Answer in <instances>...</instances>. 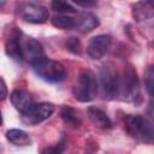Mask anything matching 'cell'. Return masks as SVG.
Instances as JSON below:
<instances>
[{"mask_svg":"<svg viewBox=\"0 0 154 154\" xmlns=\"http://www.w3.org/2000/svg\"><path fill=\"white\" fill-rule=\"evenodd\" d=\"M97 79L93 71L83 70L77 77V82L72 88L75 99L79 102H89L95 99L97 94Z\"/></svg>","mask_w":154,"mask_h":154,"instance_id":"3957f363","label":"cell"},{"mask_svg":"<svg viewBox=\"0 0 154 154\" xmlns=\"http://www.w3.org/2000/svg\"><path fill=\"white\" fill-rule=\"evenodd\" d=\"M10 100L14 106V108L18 109L22 114L29 111L35 103L32 96L26 90L23 89H14L10 95Z\"/></svg>","mask_w":154,"mask_h":154,"instance_id":"8fae6325","label":"cell"},{"mask_svg":"<svg viewBox=\"0 0 154 154\" xmlns=\"http://www.w3.org/2000/svg\"><path fill=\"white\" fill-rule=\"evenodd\" d=\"M111 47V36L106 34L93 36L87 45V54L93 60H99L108 52Z\"/></svg>","mask_w":154,"mask_h":154,"instance_id":"ba28073f","label":"cell"},{"mask_svg":"<svg viewBox=\"0 0 154 154\" xmlns=\"http://www.w3.org/2000/svg\"><path fill=\"white\" fill-rule=\"evenodd\" d=\"M75 4H77L78 6H83V7H90V6H95L96 1H76Z\"/></svg>","mask_w":154,"mask_h":154,"instance_id":"603a6c76","label":"cell"},{"mask_svg":"<svg viewBox=\"0 0 154 154\" xmlns=\"http://www.w3.org/2000/svg\"><path fill=\"white\" fill-rule=\"evenodd\" d=\"M54 105L51 102L34 103V106L22 114V122L26 125H37L48 119L54 113Z\"/></svg>","mask_w":154,"mask_h":154,"instance_id":"52a82bcc","label":"cell"},{"mask_svg":"<svg viewBox=\"0 0 154 154\" xmlns=\"http://www.w3.org/2000/svg\"><path fill=\"white\" fill-rule=\"evenodd\" d=\"M6 138L8 142H11L12 144H14L17 147H26V146H30V143H31L30 136L20 129L8 130L6 132Z\"/></svg>","mask_w":154,"mask_h":154,"instance_id":"5bb4252c","label":"cell"},{"mask_svg":"<svg viewBox=\"0 0 154 154\" xmlns=\"http://www.w3.org/2000/svg\"><path fill=\"white\" fill-rule=\"evenodd\" d=\"M61 150H63V146H57V147H48L46 148L42 154H61Z\"/></svg>","mask_w":154,"mask_h":154,"instance_id":"7402d4cb","label":"cell"},{"mask_svg":"<svg viewBox=\"0 0 154 154\" xmlns=\"http://www.w3.org/2000/svg\"><path fill=\"white\" fill-rule=\"evenodd\" d=\"M32 70L36 73V76L49 83L61 82L66 77V70L64 65L60 61L52 60L48 58H46L37 65L32 66Z\"/></svg>","mask_w":154,"mask_h":154,"instance_id":"277c9868","label":"cell"},{"mask_svg":"<svg viewBox=\"0 0 154 154\" xmlns=\"http://www.w3.org/2000/svg\"><path fill=\"white\" fill-rule=\"evenodd\" d=\"M51 6H52V8H53L54 11H57V12H70V13L76 12L75 7H73L70 2H67V1L55 0V1H52Z\"/></svg>","mask_w":154,"mask_h":154,"instance_id":"ac0fdd59","label":"cell"},{"mask_svg":"<svg viewBox=\"0 0 154 154\" xmlns=\"http://www.w3.org/2000/svg\"><path fill=\"white\" fill-rule=\"evenodd\" d=\"M146 2H138L134 6V17L141 22V20H146L148 18H152V8L146 10L144 8Z\"/></svg>","mask_w":154,"mask_h":154,"instance_id":"e0dca14e","label":"cell"},{"mask_svg":"<svg viewBox=\"0 0 154 154\" xmlns=\"http://www.w3.org/2000/svg\"><path fill=\"white\" fill-rule=\"evenodd\" d=\"M125 129L128 134L141 142L153 143L154 130L153 123L144 116L141 114H129L125 118Z\"/></svg>","mask_w":154,"mask_h":154,"instance_id":"7a4b0ae2","label":"cell"},{"mask_svg":"<svg viewBox=\"0 0 154 154\" xmlns=\"http://www.w3.org/2000/svg\"><path fill=\"white\" fill-rule=\"evenodd\" d=\"M87 113H88L89 119L91 120V123L95 126H97L100 129H111L112 128V125H113L112 120L102 109H100L95 106H90L87 109Z\"/></svg>","mask_w":154,"mask_h":154,"instance_id":"4fadbf2b","label":"cell"},{"mask_svg":"<svg viewBox=\"0 0 154 154\" xmlns=\"http://www.w3.org/2000/svg\"><path fill=\"white\" fill-rule=\"evenodd\" d=\"M99 19L95 14L93 13H89V12H85V13H82L78 18H76V26L75 29L82 34H87V32H90L93 31L95 28L99 26Z\"/></svg>","mask_w":154,"mask_h":154,"instance_id":"7c38bea8","label":"cell"},{"mask_svg":"<svg viewBox=\"0 0 154 154\" xmlns=\"http://www.w3.org/2000/svg\"><path fill=\"white\" fill-rule=\"evenodd\" d=\"M2 125V116H1V113H0V126Z\"/></svg>","mask_w":154,"mask_h":154,"instance_id":"cb8c5ba5","label":"cell"},{"mask_svg":"<svg viewBox=\"0 0 154 154\" xmlns=\"http://www.w3.org/2000/svg\"><path fill=\"white\" fill-rule=\"evenodd\" d=\"M60 117L61 119L72 128H78L82 124V120L78 116V113L70 106H63L60 109Z\"/></svg>","mask_w":154,"mask_h":154,"instance_id":"9a60e30c","label":"cell"},{"mask_svg":"<svg viewBox=\"0 0 154 154\" xmlns=\"http://www.w3.org/2000/svg\"><path fill=\"white\" fill-rule=\"evenodd\" d=\"M65 45H66V49H69L73 54H81L82 46H81V42L77 37H69L66 40Z\"/></svg>","mask_w":154,"mask_h":154,"instance_id":"ffe728a7","label":"cell"},{"mask_svg":"<svg viewBox=\"0 0 154 154\" xmlns=\"http://www.w3.org/2000/svg\"><path fill=\"white\" fill-rule=\"evenodd\" d=\"M8 95V90L6 87V83L4 82V79L0 77V100H5Z\"/></svg>","mask_w":154,"mask_h":154,"instance_id":"44dd1931","label":"cell"},{"mask_svg":"<svg viewBox=\"0 0 154 154\" xmlns=\"http://www.w3.org/2000/svg\"><path fill=\"white\" fill-rule=\"evenodd\" d=\"M20 30L16 26L8 30V35L5 42V52L6 54L14 61H22L24 59L23 47L20 43Z\"/></svg>","mask_w":154,"mask_h":154,"instance_id":"9c48e42d","label":"cell"},{"mask_svg":"<svg viewBox=\"0 0 154 154\" xmlns=\"http://www.w3.org/2000/svg\"><path fill=\"white\" fill-rule=\"evenodd\" d=\"M52 24L53 26L58 29H75L76 26V18L66 14H60V16H54L52 18Z\"/></svg>","mask_w":154,"mask_h":154,"instance_id":"2e32d148","label":"cell"},{"mask_svg":"<svg viewBox=\"0 0 154 154\" xmlns=\"http://www.w3.org/2000/svg\"><path fill=\"white\" fill-rule=\"evenodd\" d=\"M99 77H100V88H101L102 97L108 100L117 99L119 72L111 64H105L100 66Z\"/></svg>","mask_w":154,"mask_h":154,"instance_id":"5b68a950","label":"cell"},{"mask_svg":"<svg viewBox=\"0 0 154 154\" xmlns=\"http://www.w3.org/2000/svg\"><path fill=\"white\" fill-rule=\"evenodd\" d=\"M23 55H24V59L31 65V67L47 58L42 43L32 37H29L26 40L25 46L23 48Z\"/></svg>","mask_w":154,"mask_h":154,"instance_id":"30bf717a","label":"cell"},{"mask_svg":"<svg viewBox=\"0 0 154 154\" xmlns=\"http://www.w3.org/2000/svg\"><path fill=\"white\" fill-rule=\"evenodd\" d=\"M153 79H154L153 65H149L144 72V85H146V89H147L149 96L153 95Z\"/></svg>","mask_w":154,"mask_h":154,"instance_id":"d6986e66","label":"cell"},{"mask_svg":"<svg viewBox=\"0 0 154 154\" xmlns=\"http://www.w3.org/2000/svg\"><path fill=\"white\" fill-rule=\"evenodd\" d=\"M17 16L26 23L32 24H42L48 17V10L36 2H20L17 6Z\"/></svg>","mask_w":154,"mask_h":154,"instance_id":"8992f818","label":"cell"},{"mask_svg":"<svg viewBox=\"0 0 154 154\" xmlns=\"http://www.w3.org/2000/svg\"><path fill=\"white\" fill-rule=\"evenodd\" d=\"M117 99L137 103L141 101L140 81L135 67L131 64H126L118 77V91Z\"/></svg>","mask_w":154,"mask_h":154,"instance_id":"6da1fadb","label":"cell"}]
</instances>
